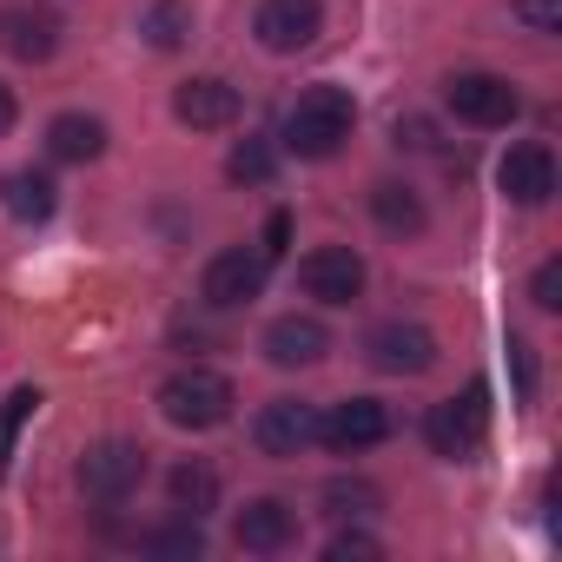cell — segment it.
Instances as JSON below:
<instances>
[{"instance_id": "obj_24", "label": "cell", "mask_w": 562, "mask_h": 562, "mask_svg": "<svg viewBox=\"0 0 562 562\" xmlns=\"http://www.w3.org/2000/svg\"><path fill=\"white\" fill-rule=\"evenodd\" d=\"M325 509L331 516H371V509H384V490L364 483V476H331L325 483Z\"/></svg>"}, {"instance_id": "obj_30", "label": "cell", "mask_w": 562, "mask_h": 562, "mask_svg": "<svg viewBox=\"0 0 562 562\" xmlns=\"http://www.w3.org/2000/svg\"><path fill=\"white\" fill-rule=\"evenodd\" d=\"M371 562L378 555V536H364V529H345V536H331V562Z\"/></svg>"}, {"instance_id": "obj_21", "label": "cell", "mask_w": 562, "mask_h": 562, "mask_svg": "<svg viewBox=\"0 0 562 562\" xmlns=\"http://www.w3.org/2000/svg\"><path fill=\"white\" fill-rule=\"evenodd\" d=\"M139 34L166 54V47H179L192 34V8H186V0H153V8L139 14Z\"/></svg>"}, {"instance_id": "obj_17", "label": "cell", "mask_w": 562, "mask_h": 562, "mask_svg": "<svg viewBox=\"0 0 562 562\" xmlns=\"http://www.w3.org/2000/svg\"><path fill=\"white\" fill-rule=\"evenodd\" d=\"M47 153L67 159V166L100 159V153H106V120H93V113H60V120L47 126Z\"/></svg>"}, {"instance_id": "obj_25", "label": "cell", "mask_w": 562, "mask_h": 562, "mask_svg": "<svg viewBox=\"0 0 562 562\" xmlns=\"http://www.w3.org/2000/svg\"><path fill=\"white\" fill-rule=\"evenodd\" d=\"M41 411V391L34 384H21L14 397H8V411H0V470H8L14 463V443H21V424Z\"/></svg>"}, {"instance_id": "obj_13", "label": "cell", "mask_w": 562, "mask_h": 562, "mask_svg": "<svg viewBox=\"0 0 562 562\" xmlns=\"http://www.w3.org/2000/svg\"><path fill=\"white\" fill-rule=\"evenodd\" d=\"M496 186H503V199L509 205H549V192H555V159H549V146H509L503 153V166H496Z\"/></svg>"}, {"instance_id": "obj_28", "label": "cell", "mask_w": 562, "mask_h": 562, "mask_svg": "<svg viewBox=\"0 0 562 562\" xmlns=\"http://www.w3.org/2000/svg\"><path fill=\"white\" fill-rule=\"evenodd\" d=\"M509 371H516V404H536V358L522 338H509Z\"/></svg>"}, {"instance_id": "obj_9", "label": "cell", "mask_w": 562, "mask_h": 562, "mask_svg": "<svg viewBox=\"0 0 562 562\" xmlns=\"http://www.w3.org/2000/svg\"><path fill=\"white\" fill-rule=\"evenodd\" d=\"M251 34H258L265 54H305L325 34V8H318V0H265Z\"/></svg>"}, {"instance_id": "obj_6", "label": "cell", "mask_w": 562, "mask_h": 562, "mask_svg": "<svg viewBox=\"0 0 562 562\" xmlns=\"http://www.w3.org/2000/svg\"><path fill=\"white\" fill-rule=\"evenodd\" d=\"M265 271H271V258H265V251H245V245H232V251H218V258L205 265V278H199V299H205L212 312H238V305L265 299Z\"/></svg>"}, {"instance_id": "obj_31", "label": "cell", "mask_w": 562, "mask_h": 562, "mask_svg": "<svg viewBox=\"0 0 562 562\" xmlns=\"http://www.w3.org/2000/svg\"><path fill=\"white\" fill-rule=\"evenodd\" d=\"M391 139H397V146H411V153H430V146H437V126H430V120H397V126H391Z\"/></svg>"}, {"instance_id": "obj_27", "label": "cell", "mask_w": 562, "mask_h": 562, "mask_svg": "<svg viewBox=\"0 0 562 562\" xmlns=\"http://www.w3.org/2000/svg\"><path fill=\"white\" fill-rule=\"evenodd\" d=\"M529 305H536V312H562V265H555V258L536 265V278H529Z\"/></svg>"}, {"instance_id": "obj_29", "label": "cell", "mask_w": 562, "mask_h": 562, "mask_svg": "<svg viewBox=\"0 0 562 562\" xmlns=\"http://www.w3.org/2000/svg\"><path fill=\"white\" fill-rule=\"evenodd\" d=\"M258 251H265V258H285V251H292V212H285V205L265 218V245H258Z\"/></svg>"}, {"instance_id": "obj_32", "label": "cell", "mask_w": 562, "mask_h": 562, "mask_svg": "<svg viewBox=\"0 0 562 562\" xmlns=\"http://www.w3.org/2000/svg\"><path fill=\"white\" fill-rule=\"evenodd\" d=\"M14 113H21V106H14V93H8V87H0V133H8V126H14Z\"/></svg>"}, {"instance_id": "obj_15", "label": "cell", "mask_w": 562, "mask_h": 562, "mask_svg": "<svg viewBox=\"0 0 562 562\" xmlns=\"http://www.w3.org/2000/svg\"><path fill=\"white\" fill-rule=\"evenodd\" d=\"M172 113H179V126H192V133H218V126L238 120V87L199 74V80H186V87L172 93Z\"/></svg>"}, {"instance_id": "obj_7", "label": "cell", "mask_w": 562, "mask_h": 562, "mask_svg": "<svg viewBox=\"0 0 562 562\" xmlns=\"http://www.w3.org/2000/svg\"><path fill=\"white\" fill-rule=\"evenodd\" d=\"M391 430H397V417H391V404H378V397H345V404H331V417H318V437H325L338 457H364V450H378Z\"/></svg>"}, {"instance_id": "obj_12", "label": "cell", "mask_w": 562, "mask_h": 562, "mask_svg": "<svg viewBox=\"0 0 562 562\" xmlns=\"http://www.w3.org/2000/svg\"><path fill=\"white\" fill-rule=\"evenodd\" d=\"M232 536H238L245 555H278V549H292V542H299V509H292V503H278V496H258V503L238 509Z\"/></svg>"}, {"instance_id": "obj_4", "label": "cell", "mask_w": 562, "mask_h": 562, "mask_svg": "<svg viewBox=\"0 0 562 562\" xmlns=\"http://www.w3.org/2000/svg\"><path fill=\"white\" fill-rule=\"evenodd\" d=\"M443 106L463 120V126H509L522 113V93L503 80V74H450L443 80Z\"/></svg>"}, {"instance_id": "obj_20", "label": "cell", "mask_w": 562, "mask_h": 562, "mask_svg": "<svg viewBox=\"0 0 562 562\" xmlns=\"http://www.w3.org/2000/svg\"><path fill=\"white\" fill-rule=\"evenodd\" d=\"M54 205H60V192H54V179H47V172H14V179H8V212H14L21 225L54 218Z\"/></svg>"}, {"instance_id": "obj_26", "label": "cell", "mask_w": 562, "mask_h": 562, "mask_svg": "<svg viewBox=\"0 0 562 562\" xmlns=\"http://www.w3.org/2000/svg\"><path fill=\"white\" fill-rule=\"evenodd\" d=\"M509 14L529 34H562V0H509Z\"/></svg>"}, {"instance_id": "obj_8", "label": "cell", "mask_w": 562, "mask_h": 562, "mask_svg": "<svg viewBox=\"0 0 562 562\" xmlns=\"http://www.w3.org/2000/svg\"><path fill=\"white\" fill-rule=\"evenodd\" d=\"M299 285H305V299H318V305H358V299H364V258H358L351 245H318V251L299 265Z\"/></svg>"}, {"instance_id": "obj_18", "label": "cell", "mask_w": 562, "mask_h": 562, "mask_svg": "<svg viewBox=\"0 0 562 562\" xmlns=\"http://www.w3.org/2000/svg\"><path fill=\"white\" fill-rule=\"evenodd\" d=\"M371 218H378L384 232L411 238V232H424V199H417L411 186H397V179H378V186H371Z\"/></svg>"}, {"instance_id": "obj_11", "label": "cell", "mask_w": 562, "mask_h": 562, "mask_svg": "<svg viewBox=\"0 0 562 562\" xmlns=\"http://www.w3.org/2000/svg\"><path fill=\"white\" fill-rule=\"evenodd\" d=\"M364 351H371V364L391 371V378H424V371L437 364V338H430L424 325H404V318L378 325V331L364 338Z\"/></svg>"}, {"instance_id": "obj_2", "label": "cell", "mask_w": 562, "mask_h": 562, "mask_svg": "<svg viewBox=\"0 0 562 562\" xmlns=\"http://www.w3.org/2000/svg\"><path fill=\"white\" fill-rule=\"evenodd\" d=\"M232 404H238L232 378L225 371H205V364H186V371H172L159 384V417L179 424V430H218L232 417Z\"/></svg>"}, {"instance_id": "obj_10", "label": "cell", "mask_w": 562, "mask_h": 562, "mask_svg": "<svg viewBox=\"0 0 562 562\" xmlns=\"http://www.w3.org/2000/svg\"><path fill=\"white\" fill-rule=\"evenodd\" d=\"M312 437H318V411H312L305 397H271V404L251 417V443H258L265 457H299Z\"/></svg>"}, {"instance_id": "obj_23", "label": "cell", "mask_w": 562, "mask_h": 562, "mask_svg": "<svg viewBox=\"0 0 562 562\" xmlns=\"http://www.w3.org/2000/svg\"><path fill=\"white\" fill-rule=\"evenodd\" d=\"M139 549H153V555H172V562H192V555H205L199 516H179V522H166V529H146V536H139Z\"/></svg>"}, {"instance_id": "obj_16", "label": "cell", "mask_w": 562, "mask_h": 562, "mask_svg": "<svg viewBox=\"0 0 562 562\" xmlns=\"http://www.w3.org/2000/svg\"><path fill=\"white\" fill-rule=\"evenodd\" d=\"M0 47H8L14 60H54L60 14H47V8H8V14H0Z\"/></svg>"}, {"instance_id": "obj_1", "label": "cell", "mask_w": 562, "mask_h": 562, "mask_svg": "<svg viewBox=\"0 0 562 562\" xmlns=\"http://www.w3.org/2000/svg\"><path fill=\"white\" fill-rule=\"evenodd\" d=\"M351 126H358V106H351L345 87H305L299 106L285 113V153H299V159H331V153H345Z\"/></svg>"}, {"instance_id": "obj_5", "label": "cell", "mask_w": 562, "mask_h": 562, "mask_svg": "<svg viewBox=\"0 0 562 562\" xmlns=\"http://www.w3.org/2000/svg\"><path fill=\"white\" fill-rule=\"evenodd\" d=\"M146 483V450L139 443H126V437H106V443H93L87 457H80V490L93 496V503H126L133 490Z\"/></svg>"}, {"instance_id": "obj_22", "label": "cell", "mask_w": 562, "mask_h": 562, "mask_svg": "<svg viewBox=\"0 0 562 562\" xmlns=\"http://www.w3.org/2000/svg\"><path fill=\"white\" fill-rule=\"evenodd\" d=\"M271 172H278V146L271 139H238L232 159H225V179L232 186H265Z\"/></svg>"}, {"instance_id": "obj_3", "label": "cell", "mask_w": 562, "mask_h": 562, "mask_svg": "<svg viewBox=\"0 0 562 562\" xmlns=\"http://www.w3.org/2000/svg\"><path fill=\"white\" fill-rule=\"evenodd\" d=\"M424 437H430V450L437 457H470V450H483V437H490V391L483 384H470L463 397H443V404H430V417H424Z\"/></svg>"}, {"instance_id": "obj_14", "label": "cell", "mask_w": 562, "mask_h": 562, "mask_svg": "<svg viewBox=\"0 0 562 562\" xmlns=\"http://www.w3.org/2000/svg\"><path fill=\"white\" fill-rule=\"evenodd\" d=\"M265 358L278 364V371H305V364H325L331 358V331L318 325V318H278L271 331H265Z\"/></svg>"}, {"instance_id": "obj_19", "label": "cell", "mask_w": 562, "mask_h": 562, "mask_svg": "<svg viewBox=\"0 0 562 562\" xmlns=\"http://www.w3.org/2000/svg\"><path fill=\"white\" fill-rule=\"evenodd\" d=\"M172 509L179 516H212L218 509V470L212 463H179L172 470Z\"/></svg>"}]
</instances>
